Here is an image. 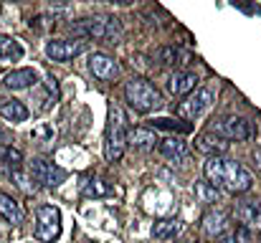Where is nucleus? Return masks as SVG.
Segmentation results:
<instances>
[{
  "instance_id": "423d86ee",
  "label": "nucleus",
  "mask_w": 261,
  "mask_h": 243,
  "mask_svg": "<svg viewBox=\"0 0 261 243\" xmlns=\"http://www.w3.org/2000/svg\"><path fill=\"white\" fill-rule=\"evenodd\" d=\"M211 132L221 134V137L228 140V142H246V140H251V134H254L251 122L244 119V117H236V114H226V117L216 119V122L211 124Z\"/></svg>"
},
{
  "instance_id": "7c9ffc66",
  "label": "nucleus",
  "mask_w": 261,
  "mask_h": 243,
  "mask_svg": "<svg viewBox=\"0 0 261 243\" xmlns=\"http://www.w3.org/2000/svg\"><path fill=\"white\" fill-rule=\"evenodd\" d=\"M3 137H5V129H3V127H0V140H3Z\"/></svg>"
},
{
  "instance_id": "1a4fd4ad",
  "label": "nucleus",
  "mask_w": 261,
  "mask_h": 243,
  "mask_svg": "<svg viewBox=\"0 0 261 243\" xmlns=\"http://www.w3.org/2000/svg\"><path fill=\"white\" fill-rule=\"evenodd\" d=\"M87 51V46L82 41H69V38H54L46 43V56L51 61H59V64H66L76 56H82Z\"/></svg>"
},
{
  "instance_id": "f03ea898",
  "label": "nucleus",
  "mask_w": 261,
  "mask_h": 243,
  "mask_svg": "<svg viewBox=\"0 0 261 243\" xmlns=\"http://www.w3.org/2000/svg\"><path fill=\"white\" fill-rule=\"evenodd\" d=\"M127 150V114L119 104L109 106L107 137H104V157L107 162H119Z\"/></svg>"
},
{
  "instance_id": "c756f323",
  "label": "nucleus",
  "mask_w": 261,
  "mask_h": 243,
  "mask_svg": "<svg viewBox=\"0 0 261 243\" xmlns=\"http://www.w3.org/2000/svg\"><path fill=\"white\" fill-rule=\"evenodd\" d=\"M46 3H51V5H64V3H69V0H46Z\"/></svg>"
},
{
  "instance_id": "f3484780",
  "label": "nucleus",
  "mask_w": 261,
  "mask_h": 243,
  "mask_svg": "<svg viewBox=\"0 0 261 243\" xmlns=\"http://www.w3.org/2000/svg\"><path fill=\"white\" fill-rule=\"evenodd\" d=\"M195 86H198V76L193 71H175L173 76H170V81H168V89L173 91L175 96H185Z\"/></svg>"
},
{
  "instance_id": "4468645a",
  "label": "nucleus",
  "mask_w": 261,
  "mask_h": 243,
  "mask_svg": "<svg viewBox=\"0 0 261 243\" xmlns=\"http://www.w3.org/2000/svg\"><path fill=\"white\" fill-rule=\"evenodd\" d=\"M20 170H23V152L15 150L13 145H0V172L13 177Z\"/></svg>"
},
{
  "instance_id": "6e6552de",
  "label": "nucleus",
  "mask_w": 261,
  "mask_h": 243,
  "mask_svg": "<svg viewBox=\"0 0 261 243\" xmlns=\"http://www.w3.org/2000/svg\"><path fill=\"white\" fill-rule=\"evenodd\" d=\"M188 99L185 101H180L177 104V114L182 117V119H195V117H200L211 104H213V89H193L190 94H185Z\"/></svg>"
},
{
  "instance_id": "ddd939ff",
  "label": "nucleus",
  "mask_w": 261,
  "mask_h": 243,
  "mask_svg": "<svg viewBox=\"0 0 261 243\" xmlns=\"http://www.w3.org/2000/svg\"><path fill=\"white\" fill-rule=\"evenodd\" d=\"M127 145L135 150H155L160 140L150 127H135V129H127Z\"/></svg>"
},
{
  "instance_id": "20e7f679",
  "label": "nucleus",
  "mask_w": 261,
  "mask_h": 243,
  "mask_svg": "<svg viewBox=\"0 0 261 243\" xmlns=\"http://www.w3.org/2000/svg\"><path fill=\"white\" fill-rule=\"evenodd\" d=\"M71 33L84 36V38H94L101 43H114L122 36V23L117 18H107V15H94V18H82L76 23L69 25Z\"/></svg>"
},
{
  "instance_id": "c85d7f7f",
  "label": "nucleus",
  "mask_w": 261,
  "mask_h": 243,
  "mask_svg": "<svg viewBox=\"0 0 261 243\" xmlns=\"http://www.w3.org/2000/svg\"><path fill=\"white\" fill-rule=\"evenodd\" d=\"M107 3H117V5H129L132 0H107Z\"/></svg>"
},
{
  "instance_id": "a211bd4d",
  "label": "nucleus",
  "mask_w": 261,
  "mask_h": 243,
  "mask_svg": "<svg viewBox=\"0 0 261 243\" xmlns=\"http://www.w3.org/2000/svg\"><path fill=\"white\" fill-rule=\"evenodd\" d=\"M0 114L8 119V122H13V124H20V122H25L28 119V106L23 104V101H18V99H3L0 101Z\"/></svg>"
},
{
  "instance_id": "7ed1b4c3",
  "label": "nucleus",
  "mask_w": 261,
  "mask_h": 243,
  "mask_svg": "<svg viewBox=\"0 0 261 243\" xmlns=\"http://www.w3.org/2000/svg\"><path fill=\"white\" fill-rule=\"evenodd\" d=\"M124 99H127V104H129L135 112H142V114L158 112V109L165 104L160 89H158L155 84H150L147 79L127 81V86H124Z\"/></svg>"
},
{
  "instance_id": "393cba45",
  "label": "nucleus",
  "mask_w": 261,
  "mask_h": 243,
  "mask_svg": "<svg viewBox=\"0 0 261 243\" xmlns=\"http://www.w3.org/2000/svg\"><path fill=\"white\" fill-rule=\"evenodd\" d=\"M147 127L150 129H175V132H190L193 129V124H188V122H177V119H168V117H152L150 122H147Z\"/></svg>"
},
{
  "instance_id": "412c9836",
  "label": "nucleus",
  "mask_w": 261,
  "mask_h": 243,
  "mask_svg": "<svg viewBox=\"0 0 261 243\" xmlns=\"http://www.w3.org/2000/svg\"><path fill=\"white\" fill-rule=\"evenodd\" d=\"M23 46L13 36H0V61H20L23 59Z\"/></svg>"
},
{
  "instance_id": "2eb2a0df",
  "label": "nucleus",
  "mask_w": 261,
  "mask_h": 243,
  "mask_svg": "<svg viewBox=\"0 0 261 243\" xmlns=\"http://www.w3.org/2000/svg\"><path fill=\"white\" fill-rule=\"evenodd\" d=\"M226 228H228V213H223V210H208V213L203 215V221H200V231H203L208 238L221 236Z\"/></svg>"
},
{
  "instance_id": "bb28decb",
  "label": "nucleus",
  "mask_w": 261,
  "mask_h": 243,
  "mask_svg": "<svg viewBox=\"0 0 261 243\" xmlns=\"http://www.w3.org/2000/svg\"><path fill=\"white\" fill-rule=\"evenodd\" d=\"M195 193H198L205 203H216V200H218V193H216V187H213L211 182H198V185H195Z\"/></svg>"
},
{
  "instance_id": "f257e3e1",
  "label": "nucleus",
  "mask_w": 261,
  "mask_h": 243,
  "mask_svg": "<svg viewBox=\"0 0 261 243\" xmlns=\"http://www.w3.org/2000/svg\"><path fill=\"white\" fill-rule=\"evenodd\" d=\"M203 172L208 177V182L213 187H221L226 193H249L251 185H254V177L251 172L233 157H226V155H211L205 165H203Z\"/></svg>"
},
{
  "instance_id": "b1692460",
  "label": "nucleus",
  "mask_w": 261,
  "mask_h": 243,
  "mask_svg": "<svg viewBox=\"0 0 261 243\" xmlns=\"http://www.w3.org/2000/svg\"><path fill=\"white\" fill-rule=\"evenodd\" d=\"M180 233V221L177 218H168V221H158L152 226V236L160 238V241H168V238H175Z\"/></svg>"
},
{
  "instance_id": "cd10ccee",
  "label": "nucleus",
  "mask_w": 261,
  "mask_h": 243,
  "mask_svg": "<svg viewBox=\"0 0 261 243\" xmlns=\"http://www.w3.org/2000/svg\"><path fill=\"white\" fill-rule=\"evenodd\" d=\"M251 157H254V167H256V172L261 175V147L254 150V155H251Z\"/></svg>"
},
{
  "instance_id": "9b49d317",
  "label": "nucleus",
  "mask_w": 261,
  "mask_h": 243,
  "mask_svg": "<svg viewBox=\"0 0 261 243\" xmlns=\"http://www.w3.org/2000/svg\"><path fill=\"white\" fill-rule=\"evenodd\" d=\"M89 71L99 81H114L119 76V64L107 53H91L89 56Z\"/></svg>"
},
{
  "instance_id": "473e14b6",
  "label": "nucleus",
  "mask_w": 261,
  "mask_h": 243,
  "mask_svg": "<svg viewBox=\"0 0 261 243\" xmlns=\"http://www.w3.org/2000/svg\"><path fill=\"white\" fill-rule=\"evenodd\" d=\"M256 243H261V238H259V241H256Z\"/></svg>"
},
{
  "instance_id": "2f4dec72",
  "label": "nucleus",
  "mask_w": 261,
  "mask_h": 243,
  "mask_svg": "<svg viewBox=\"0 0 261 243\" xmlns=\"http://www.w3.org/2000/svg\"><path fill=\"white\" fill-rule=\"evenodd\" d=\"M15 3H28V0H15Z\"/></svg>"
},
{
  "instance_id": "dca6fc26",
  "label": "nucleus",
  "mask_w": 261,
  "mask_h": 243,
  "mask_svg": "<svg viewBox=\"0 0 261 243\" xmlns=\"http://www.w3.org/2000/svg\"><path fill=\"white\" fill-rule=\"evenodd\" d=\"M200 152H205L208 157L211 155H226L228 152V140H223L221 134H216V132H205V134H200L198 137V145H195Z\"/></svg>"
},
{
  "instance_id": "6ab92c4d",
  "label": "nucleus",
  "mask_w": 261,
  "mask_h": 243,
  "mask_svg": "<svg viewBox=\"0 0 261 243\" xmlns=\"http://www.w3.org/2000/svg\"><path fill=\"white\" fill-rule=\"evenodd\" d=\"M0 215H3V221H8L10 226H18V223L23 221V208H20V203H18L15 198L0 193Z\"/></svg>"
},
{
  "instance_id": "0eeeda50",
  "label": "nucleus",
  "mask_w": 261,
  "mask_h": 243,
  "mask_svg": "<svg viewBox=\"0 0 261 243\" xmlns=\"http://www.w3.org/2000/svg\"><path fill=\"white\" fill-rule=\"evenodd\" d=\"M28 175H31V180L38 182L41 187H59V185L66 182V177H69V172H66L64 167H59V165H54V162H48V160H41V157L31 162Z\"/></svg>"
},
{
  "instance_id": "9d476101",
  "label": "nucleus",
  "mask_w": 261,
  "mask_h": 243,
  "mask_svg": "<svg viewBox=\"0 0 261 243\" xmlns=\"http://www.w3.org/2000/svg\"><path fill=\"white\" fill-rule=\"evenodd\" d=\"M236 221L249 231H261V198L241 200L236 205Z\"/></svg>"
},
{
  "instance_id": "4be33fe9",
  "label": "nucleus",
  "mask_w": 261,
  "mask_h": 243,
  "mask_svg": "<svg viewBox=\"0 0 261 243\" xmlns=\"http://www.w3.org/2000/svg\"><path fill=\"white\" fill-rule=\"evenodd\" d=\"M160 152L168 157V160H185V155H188V147H185V142L182 140H177V137H168V140H160Z\"/></svg>"
},
{
  "instance_id": "aec40b11",
  "label": "nucleus",
  "mask_w": 261,
  "mask_h": 243,
  "mask_svg": "<svg viewBox=\"0 0 261 243\" xmlns=\"http://www.w3.org/2000/svg\"><path fill=\"white\" fill-rule=\"evenodd\" d=\"M82 193H84V198H109V195H114V187L107 185V180H101V177H87L82 182Z\"/></svg>"
},
{
  "instance_id": "f8f14e48",
  "label": "nucleus",
  "mask_w": 261,
  "mask_h": 243,
  "mask_svg": "<svg viewBox=\"0 0 261 243\" xmlns=\"http://www.w3.org/2000/svg\"><path fill=\"white\" fill-rule=\"evenodd\" d=\"M33 84H38V71L36 69H15L10 74L3 76V86L10 91H20V89H31Z\"/></svg>"
},
{
  "instance_id": "5701e85b",
  "label": "nucleus",
  "mask_w": 261,
  "mask_h": 243,
  "mask_svg": "<svg viewBox=\"0 0 261 243\" xmlns=\"http://www.w3.org/2000/svg\"><path fill=\"white\" fill-rule=\"evenodd\" d=\"M155 59H158V64H160V66H177V64H188V56H185L180 48H175V46H163V48H158Z\"/></svg>"
},
{
  "instance_id": "a878e982",
  "label": "nucleus",
  "mask_w": 261,
  "mask_h": 243,
  "mask_svg": "<svg viewBox=\"0 0 261 243\" xmlns=\"http://www.w3.org/2000/svg\"><path fill=\"white\" fill-rule=\"evenodd\" d=\"M216 243H251L249 228L239 226V228H226L221 236H216Z\"/></svg>"
},
{
  "instance_id": "39448f33",
  "label": "nucleus",
  "mask_w": 261,
  "mask_h": 243,
  "mask_svg": "<svg viewBox=\"0 0 261 243\" xmlns=\"http://www.w3.org/2000/svg\"><path fill=\"white\" fill-rule=\"evenodd\" d=\"M33 236L41 243H54L61 236V210L56 205H38L36 208Z\"/></svg>"
}]
</instances>
